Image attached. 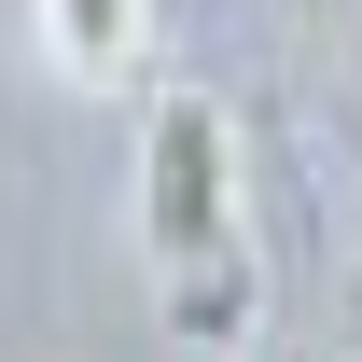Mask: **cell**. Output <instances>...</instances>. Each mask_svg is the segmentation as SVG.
Listing matches in <instances>:
<instances>
[{
    "mask_svg": "<svg viewBox=\"0 0 362 362\" xmlns=\"http://www.w3.org/2000/svg\"><path fill=\"white\" fill-rule=\"evenodd\" d=\"M139 279L181 349L237 362L265 320V237H251V139L209 84H168L139 112Z\"/></svg>",
    "mask_w": 362,
    "mask_h": 362,
    "instance_id": "obj_1",
    "label": "cell"
},
{
    "mask_svg": "<svg viewBox=\"0 0 362 362\" xmlns=\"http://www.w3.org/2000/svg\"><path fill=\"white\" fill-rule=\"evenodd\" d=\"M153 0H28V42H42V70L70 98H139L153 84Z\"/></svg>",
    "mask_w": 362,
    "mask_h": 362,
    "instance_id": "obj_2",
    "label": "cell"
},
{
    "mask_svg": "<svg viewBox=\"0 0 362 362\" xmlns=\"http://www.w3.org/2000/svg\"><path fill=\"white\" fill-rule=\"evenodd\" d=\"M320 126H334V153H349V168H362V70H349V84H334V112H320Z\"/></svg>",
    "mask_w": 362,
    "mask_h": 362,
    "instance_id": "obj_3",
    "label": "cell"
},
{
    "mask_svg": "<svg viewBox=\"0 0 362 362\" xmlns=\"http://www.w3.org/2000/svg\"><path fill=\"white\" fill-rule=\"evenodd\" d=\"M334 334H349V362H362V265L334 279Z\"/></svg>",
    "mask_w": 362,
    "mask_h": 362,
    "instance_id": "obj_4",
    "label": "cell"
},
{
    "mask_svg": "<svg viewBox=\"0 0 362 362\" xmlns=\"http://www.w3.org/2000/svg\"><path fill=\"white\" fill-rule=\"evenodd\" d=\"M237 362H251V349H237Z\"/></svg>",
    "mask_w": 362,
    "mask_h": 362,
    "instance_id": "obj_5",
    "label": "cell"
}]
</instances>
